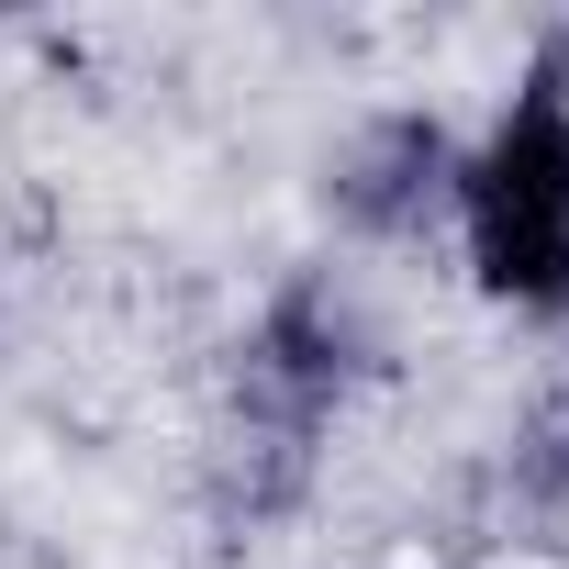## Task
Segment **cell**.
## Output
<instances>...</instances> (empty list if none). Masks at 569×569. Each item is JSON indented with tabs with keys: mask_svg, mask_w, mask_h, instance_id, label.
<instances>
[{
	"mask_svg": "<svg viewBox=\"0 0 569 569\" xmlns=\"http://www.w3.org/2000/svg\"><path fill=\"white\" fill-rule=\"evenodd\" d=\"M380 358H391V325L347 257H302L291 279H268V302L246 313V336L223 358V402H212V458H201L212 513L246 536L302 513L325 480V447L358 413V391L380 380Z\"/></svg>",
	"mask_w": 569,
	"mask_h": 569,
	"instance_id": "1",
	"label": "cell"
},
{
	"mask_svg": "<svg viewBox=\"0 0 569 569\" xmlns=\"http://www.w3.org/2000/svg\"><path fill=\"white\" fill-rule=\"evenodd\" d=\"M447 246L491 313L569 325V34H547L513 90L458 134Z\"/></svg>",
	"mask_w": 569,
	"mask_h": 569,
	"instance_id": "2",
	"label": "cell"
},
{
	"mask_svg": "<svg viewBox=\"0 0 569 569\" xmlns=\"http://www.w3.org/2000/svg\"><path fill=\"white\" fill-rule=\"evenodd\" d=\"M313 201L347 246H425L447 234V201H458V123L436 101H369L325 168H313Z\"/></svg>",
	"mask_w": 569,
	"mask_h": 569,
	"instance_id": "3",
	"label": "cell"
},
{
	"mask_svg": "<svg viewBox=\"0 0 569 569\" xmlns=\"http://www.w3.org/2000/svg\"><path fill=\"white\" fill-rule=\"evenodd\" d=\"M491 480H502V502H513V513L569 525V380H547V391H525V402H513Z\"/></svg>",
	"mask_w": 569,
	"mask_h": 569,
	"instance_id": "4",
	"label": "cell"
}]
</instances>
